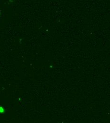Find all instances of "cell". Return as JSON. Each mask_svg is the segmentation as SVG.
Listing matches in <instances>:
<instances>
[{"instance_id": "obj_1", "label": "cell", "mask_w": 110, "mask_h": 123, "mask_svg": "<svg viewBox=\"0 0 110 123\" xmlns=\"http://www.w3.org/2000/svg\"><path fill=\"white\" fill-rule=\"evenodd\" d=\"M5 111V110L4 109V108L1 107H0V113H4Z\"/></svg>"}]
</instances>
